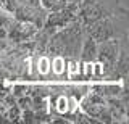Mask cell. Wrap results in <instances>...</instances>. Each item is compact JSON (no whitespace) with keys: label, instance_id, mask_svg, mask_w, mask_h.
I'll list each match as a JSON object with an SVG mask.
<instances>
[{"label":"cell","instance_id":"cell-1","mask_svg":"<svg viewBox=\"0 0 129 124\" xmlns=\"http://www.w3.org/2000/svg\"><path fill=\"white\" fill-rule=\"evenodd\" d=\"M84 35H86L84 26L79 21H73L50 35L47 50L63 58H79Z\"/></svg>","mask_w":129,"mask_h":124},{"label":"cell","instance_id":"cell-2","mask_svg":"<svg viewBox=\"0 0 129 124\" xmlns=\"http://www.w3.org/2000/svg\"><path fill=\"white\" fill-rule=\"evenodd\" d=\"M84 31L95 42L110 40V39H126V24L119 26L118 13H116V19L113 18V15H108V16H103L94 21L92 24L86 26Z\"/></svg>","mask_w":129,"mask_h":124},{"label":"cell","instance_id":"cell-3","mask_svg":"<svg viewBox=\"0 0 129 124\" xmlns=\"http://www.w3.org/2000/svg\"><path fill=\"white\" fill-rule=\"evenodd\" d=\"M126 39H110V40L97 42V63H100L103 69V74L110 77L115 63L118 60L121 45Z\"/></svg>","mask_w":129,"mask_h":124},{"label":"cell","instance_id":"cell-4","mask_svg":"<svg viewBox=\"0 0 129 124\" xmlns=\"http://www.w3.org/2000/svg\"><path fill=\"white\" fill-rule=\"evenodd\" d=\"M13 16L16 21H24V23H31L34 24L37 29L44 26V21H45L47 11L40 7H29V5H21L19 3L16 7V10L13 11Z\"/></svg>","mask_w":129,"mask_h":124},{"label":"cell","instance_id":"cell-5","mask_svg":"<svg viewBox=\"0 0 129 124\" xmlns=\"http://www.w3.org/2000/svg\"><path fill=\"white\" fill-rule=\"evenodd\" d=\"M37 27L31 23H24V21H16L7 29V39L10 40V44H21V42H27L31 39H34Z\"/></svg>","mask_w":129,"mask_h":124},{"label":"cell","instance_id":"cell-6","mask_svg":"<svg viewBox=\"0 0 129 124\" xmlns=\"http://www.w3.org/2000/svg\"><path fill=\"white\" fill-rule=\"evenodd\" d=\"M79 58L84 63H95L97 61V42L87 34L84 35L82 45H81V50H79Z\"/></svg>","mask_w":129,"mask_h":124},{"label":"cell","instance_id":"cell-7","mask_svg":"<svg viewBox=\"0 0 129 124\" xmlns=\"http://www.w3.org/2000/svg\"><path fill=\"white\" fill-rule=\"evenodd\" d=\"M64 5H66V0H39V7L44 8L47 13L58 11V10L64 8Z\"/></svg>","mask_w":129,"mask_h":124},{"label":"cell","instance_id":"cell-8","mask_svg":"<svg viewBox=\"0 0 129 124\" xmlns=\"http://www.w3.org/2000/svg\"><path fill=\"white\" fill-rule=\"evenodd\" d=\"M13 23H15L13 13H8V11L0 8V27H5V29H8V27L13 24Z\"/></svg>","mask_w":129,"mask_h":124},{"label":"cell","instance_id":"cell-9","mask_svg":"<svg viewBox=\"0 0 129 124\" xmlns=\"http://www.w3.org/2000/svg\"><path fill=\"white\" fill-rule=\"evenodd\" d=\"M5 114H7V118L10 119V122H16V121H19V118H21V108L18 105L8 106L5 110Z\"/></svg>","mask_w":129,"mask_h":124},{"label":"cell","instance_id":"cell-10","mask_svg":"<svg viewBox=\"0 0 129 124\" xmlns=\"http://www.w3.org/2000/svg\"><path fill=\"white\" fill-rule=\"evenodd\" d=\"M18 5H19L18 0H0V8L8 11V13H13Z\"/></svg>","mask_w":129,"mask_h":124},{"label":"cell","instance_id":"cell-11","mask_svg":"<svg viewBox=\"0 0 129 124\" xmlns=\"http://www.w3.org/2000/svg\"><path fill=\"white\" fill-rule=\"evenodd\" d=\"M11 47V44L8 39H0V55L2 53H7V50Z\"/></svg>","mask_w":129,"mask_h":124},{"label":"cell","instance_id":"cell-12","mask_svg":"<svg viewBox=\"0 0 129 124\" xmlns=\"http://www.w3.org/2000/svg\"><path fill=\"white\" fill-rule=\"evenodd\" d=\"M0 39H7V29L5 27H0Z\"/></svg>","mask_w":129,"mask_h":124},{"label":"cell","instance_id":"cell-13","mask_svg":"<svg viewBox=\"0 0 129 124\" xmlns=\"http://www.w3.org/2000/svg\"><path fill=\"white\" fill-rule=\"evenodd\" d=\"M5 110H7V106H5V103L0 100V113H5Z\"/></svg>","mask_w":129,"mask_h":124},{"label":"cell","instance_id":"cell-14","mask_svg":"<svg viewBox=\"0 0 129 124\" xmlns=\"http://www.w3.org/2000/svg\"><path fill=\"white\" fill-rule=\"evenodd\" d=\"M0 89H2V82H0Z\"/></svg>","mask_w":129,"mask_h":124}]
</instances>
